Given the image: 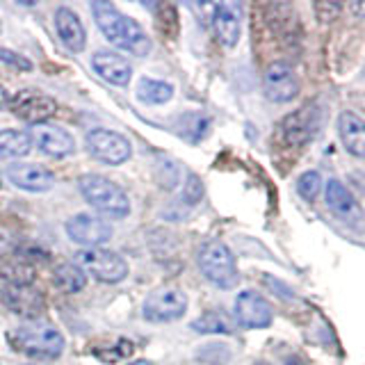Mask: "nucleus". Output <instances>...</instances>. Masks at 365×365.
I'll return each instance as SVG.
<instances>
[{"mask_svg": "<svg viewBox=\"0 0 365 365\" xmlns=\"http://www.w3.org/2000/svg\"><path fill=\"white\" fill-rule=\"evenodd\" d=\"M91 11H94L96 26L101 28L103 34H106V39L110 43L119 46L121 51L140 55V57L148 55V51H151V41H148L144 30L140 28V23L123 16L117 7L106 3V0L91 3Z\"/></svg>", "mask_w": 365, "mask_h": 365, "instance_id": "f257e3e1", "label": "nucleus"}, {"mask_svg": "<svg viewBox=\"0 0 365 365\" xmlns=\"http://www.w3.org/2000/svg\"><path fill=\"white\" fill-rule=\"evenodd\" d=\"M9 342L16 351L30 359H57L64 349L60 331L43 322H30L14 329L9 334Z\"/></svg>", "mask_w": 365, "mask_h": 365, "instance_id": "f03ea898", "label": "nucleus"}, {"mask_svg": "<svg viewBox=\"0 0 365 365\" xmlns=\"http://www.w3.org/2000/svg\"><path fill=\"white\" fill-rule=\"evenodd\" d=\"M80 192H83L85 201L91 208H96L106 217H112V220H123L130 212L128 194L110 178H103L98 174H87L80 178Z\"/></svg>", "mask_w": 365, "mask_h": 365, "instance_id": "7ed1b4c3", "label": "nucleus"}, {"mask_svg": "<svg viewBox=\"0 0 365 365\" xmlns=\"http://www.w3.org/2000/svg\"><path fill=\"white\" fill-rule=\"evenodd\" d=\"M199 267L205 279L224 290L233 288L240 279L235 256L224 242H220V240H210V242H205L199 249Z\"/></svg>", "mask_w": 365, "mask_h": 365, "instance_id": "20e7f679", "label": "nucleus"}, {"mask_svg": "<svg viewBox=\"0 0 365 365\" xmlns=\"http://www.w3.org/2000/svg\"><path fill=\"white\" fill-rule=\"evenodd\" d=\"M78 267L103 283H119L128 274V262L110 249H83L76 254Z\"/></svg>", "mask_w": 365, "mask_h": 365, "instance_id": "39448f33", "label": "nucleus"}, {"mask_svg": "<svg viewBox=\"0 0 365 365\" xmlns=\"http://www.w3.org/2000/svg\"><path fill=\"white\" fill-rule=\"evenodd\" d=\"M187 311V297L178 288L153 290L142 304V315L148 322H174Z\"/></svg>", "mask_w": 365, "mask_h": 365, "instance_id": "423d86ee", "label": "nucleus"}, {"mask_svg": "<svg viewBox=\"0 0 365 365\" xmlns=\"http://www.w3.org/2000/svg\"><path fill=\"white\" fill-rule=\"evenodd\" d=\"M319 125H322V110H319L315 103H308V106L299 108L283 119L281 123L283 140L290 146H304L317 135Z\"/></svg>", "mask_w": 365, "mask_h": 365, "instance_id": "0eeeda50", "label": "nucleus"}, {"mask_svg": "<svg viewBox=\"0 0 365 365\" xmlns=\"http://www.w3.org/2000/svg\"><path fill=\"white\" fill-rule=\"evenodd\" d=\"M87 148L96 160L106 165H123L130 158V142L125 140L121 133L106 130V128H94L87 135Z\"/></svg>", "mask_w": 365, "mask_h": 365, "instance_id": "6e6552de", "label": "nucleus"}, {"mask_svg": "<svg viewBox=\"0 0 365 365\" xmlns=\"http://www.w3.org/2000/svg\"><path fill=\"white\" fill-rule=\"evenodd\" d=\"M9 110L28 123H43L57 112V103L37 89H21L9 98Z\"/></svg>", "mask_w": 365, "mask_h": 365, "instance_id": "1a4fd4ad", "label": "nucleus"}, {"mask_svg": "<svg viewBox=\"0 0 365 365\" xmlns=\"http://www.w3.org/2000/svg\"><path fill=\"white\" fill-rule=\"evenodd\" d=\"M66 233L76 245H83L85 249H96L112 237V226L103 217L83 212L66 222Z\"/></svg>", "mask_w": 365, "mask_h": 365, "instance_id": "9d476101", "label": "nucleus"}, {"mask_svg": "<svg viewBox=\"0 0 365 365\" xmlns=\"http://www.w3.org/2000/svg\"><path fill=\"white\" fill-rule=\"evenodd\" d=\"M265 96L274 103H290L299 94V80L288 62H272L262 76Z\"/></svg>", "mask_w": 365, "mask_h": 365, "instance_id": "9b49d317", "label": "nucleus"}, {"mask_svg": "<svg viewBox=\"0 0 365 365\" xmlns=\"http://www.w3.org/2000/svg\"><path fill=\"white\" fill-rule=\"evenodd\" d=\"M233 313L237 324L245 329H265L272 324V306L267 304L265 297L251 290L237 294Z\"/></svg>", "mask_w": 365, "mask_h": 365, "instance_id": "f8f14e48", "label": "nucleus"}, {"mask_svg": "<svg viewBox=\"0 0 365 365\" xmlns=\"http://www.w3.org/2000/svg\"><path fill=\"white\" fill-rule=\"evenodd\" d=\"M3 302L11 313L28 319H37L46 311L43 294L32 285H7L3 292Z\"/></svg>", "mask_w": 365, "mask_h": 365, "instance_id": "ddd939ff", "label": "nucleus"}, {"mask_svg": "<svg viewBox=\"0 0 365 365\" xmlns=\"http://www.w3.org/2000/svg\"><path fill=\"white\" fill-rule=\"evenodd\" d=\"M324 197H327L329 210L334 212L336 217H340L342 222H347V224H359V222L363 220L361 203H359L356 197H354V194L345 187V182H340L338 178H331V180L327 182Z\"/></svg>", "mask_w": 365, "mask_h": 365, "instance_id": "4468645a", "label": "nucleus"}, {"mask_svg": "<svg viewBox=\"0 0 365 365\" xmlns=\"http://www.w3.org/2000/svg\"><path fill=\"white\" fill-rule=\"evenodd\" d=\"M91 66H94V71H96L103 80H108L110 85L125 87V85L130 83L133 66H130V62L125 60L123 55H119V53L98 51L94 57H91Z\"/></svg>", "mask_w": 365, "mask_h": 365, "instance_id": "2eb2a0df", "label": "nucleus"}, {"mask_svg": "<svg viewBox=\"0 0 365 365\" xmlns=\"http://www.w3.org/2000/svg\"><path fill=\"white\" fill-rule=\"evenodd\" d=\"M34 142H37L41 153L51 158L71 155L76 148L71 133H66L60 125H51V123H39L37 128H34Z\"/></svg>", "mask_w": 365, "mask_h": 365, "instance_id": "dca6fc26", "label": "nucleus"}, {"mask_svg": "<svg viewBox=\"0 0 365 365\" xmlns=\"http://www.w3.org/2000/svg\"><path fill=\"white\" fill-rule=\"evenodd\" d=\"M7 178L14 182L16 187L26 192H46V190H51L55 182V176L46 167L28 165V163L7 167Z\"/></svg>", "mask_w": 365, "mask_h": 365, "instance_id": "f3484780", "label": "nucleus"}, {"mask_svg": "<svg viewBox=\"0 0 365 365\" xmlns=\"http://www.w3.org/2000/svg\"><path fill=\"white\" fill-rule=\"evenodd\" d=\"M55 28H57V34H60V39L66 43L68 51H73V53L85 51V46H87V30L83 26V21L78 19L76 11H71L68 7L57 9Z\"/></svg>", "mask_w": 365, "mask_h": 365, "instance_id": "a211bd4d", "label": "nucleus"}, {"mask_svg": "<svg viewBox=\"0 0 365 365\" xmlns=\"http://www.w3.org/2000/svg\"><path fill=\"white\" fill-rule=\"evenodd\" d=\"M338 135L345 151L354 158H365V121L354 112H342L338 117Z\"/></svg>", "mask_w": 365, "mask_h": 365, "instance_id": "6ab92c4d", "label": "nucleus"}, {"mask_svg": "<svg viewBox=\"0 0 365 365\" xmlns=\"http://www.w3.org/2000/svg\"><path fill=\"white\" fill-rule=\"evenodd\" d=\"M212 26H215V32H217V37H220V41L224 46H228V48H233V46L240 41V28H242V23H240V7L231 5V3L215 5Z\"/></svg>", "mask_w": 365, "mask_h": 365, "instance_id": "aec40b11", "label": "nucleus"}, {"mask_svg": "<svg viewBox=\"0 0 365 365\" xmlns=\"http://www.w3.org/2000/svg\"><path fill=\"white\" fill-rule=\"evenodd\" d=\"M32 148L30 133L23 130H0V160H14L28 155Z\"/></svg>", "mask_w": 365, "mask_h": 365, "instance_id": "412c9836", "label": "nucleus"}, {"mask_svg": "<svg viewBox=\"0 0 365 365\" xmlns=\"http://www.w3.org/2000/svg\"><path fill=\"white\" fill-rule=\"evenodd\" d=\"M174 96V87L163 80H151V78H140L137 83V98L151 106H163V103L171 101Z\"/></svg>", "mask_w": 365, "mask_h": 365, "instance_id": "4be33fe9", "label": "nucleus"}, {"mask_svg": "<svg viewBox=\"0 0 365 365\" xmlns=\"http://www.w3.org/2000/svg\"><path fill=\"white\" fill-rule=\"evenodd\" d=\"M53 281L57 288L64 292H80L87 285L85 272L78 265H73V262H62V265H57L53 272Z\"/></svg>", "mask_w": 365, "mask_h": 365, "instance_id": "5701e85b", "label": "nucleus"}, {"mask_svg": "<svg viewBox=\"0 0 365 365\" xmlns=\"http://www.w3.org/2000/svg\"><path fill=\"white\" fill-rule=\"evenodd\" d=\"M192 329L199 331V334H233L231 319L222 313H217V311H208V313H203L199 319H194Z\"/></svg>", "mask_w": 365, "mask_h": 365, "instance_id": "b1692460", "label": "nucleus"}, {"mask_svg": "<svg viewBox=\"0 0 365 365\" xmlns=\"http://www.w3.org/2000/svg\"><path fill=\"white\" fill-rule=\"evenodd\" d=\"M322 176L317 174V171H304V174L297 178V192H299V197L306 199V201H315L319 190H322Z\"/></svg>", "mask_w": 365, "mask_h": 365, "instance_id": "393cba45", "label": "nucleus"}, {"mask_svg": "<svg viewBox=\"0 0 365 365\" xmlns=\"http://www.w3.org/2000/svg\"><path fill=\"white\" fill-rule=\"evenodd\" d=\"M133 342L130 340H121V342H117L114 347H106V349H96L94 354H96V359H101V361H108V363H119L121 359H128L130 354H133Z\"/></svg>", "mask_w": 365, "mask_h": 365, "instance_id": "a878e982", "label": "nucleus"}, {"mask_svg": "<svg viewBox=\"0 0 365 365\" xmlns=\"http://www.w3.org/2000/svg\"><path fill=\"white\" fill-rule=\"evenodd\" d=\"M0 62H5L9 66L19 68V71H30V68H32L30 60H26L23 55H19L14 51H7V48H0Z\"/></svg>", "mask_w": 365, "mask_h": 365, "instance_id": "bb28decb", "label": "nucleus"}, {"mask_svg": "<svg viewBox=\"0 0 365 365\" xmlns=\"http://www.w3.org/2000/svg\"><path fill=\"white\" fill-rule=\"evenodd\" d=\"M201 194H203L201 180L192 174V176L187 178V185H185V201H187V203H197V201L201 199Z\"/></svg>", "mask_w": 365, "mask_h": 365, "instance_id": "cd10ccee", "label": "nucleus"}, {"mask_svg": "<svg viewBox=\"0 0 365 365\" xmlns=\"http://www.w3.org/2000/svg\"><path fill=\"white\" fill-rule=\"evenodd\" d=\"M315 9L317 11H322V14H319V19H322V21H331V19H334L336 14H338V11L342 9V5H327V3H319V5H315Z\"/></svg>", "mask_w": 365, "mask_h": 365, "instance_id": "c85d7f7f", "label": "nucleus"}, {"mask_svg": "<svg viewBox=\"0 0 365 365\" xmlns=\"http://www.w3.org/2000/svg\"><path fill=\"white\" fill-rule=\"evenodd\" d=\"M349 9L354 11V14H359V16H365V3H351Z\"/></svg>", "mask_w": 365, "mask_h": 365, "instance_id": "c756f323", "label": "nucleus"}, {"mask_svg": "<svg viewBox=\"0 0 365 365\" xmlns=\"http://www.w3.org/2000/svg\"><path fill=\"white\" fill-rule=\"evenodd\" d=\"M5 101H9V96H7V91H5V87L0 85V106H3Z\"/></svg>", "mask_w": 365, "mask_h": 365, "instance_id": "7c9ffc66", "label": "nucleus"}, {"mask_svg": "<svg viewBox=\"0 0 365 365\" xmlns=\"http://www.w3.org/2000/svg\"><path fill=\"white\" fill-rule=\"evenodd\" d=\"M356 180H361V182H359V187L365 192V176H356Z\"/></svg>", "mask_w": 365, "mask_h": 365, "instance_id": "2f4dec72", "label": "nucleus"}, {"mask_svg": "<svg viewBox=\"0 0 365 365\" xmlns=\"http://www.w3.org/2000/svg\"><path fill=\"white\" fill-rule=\"evenodd\" d=\"M130 365H153L151 361H135V363H130Z\"/></svg>", "mask_w": 365, "mask_h": 365, "instance_id": "473e14b6", "label": "nucleus"}, {"mask_svg": "<svg viewBox=\"0 0 365 365\" xmlns=\"http://www.w3.org/2000/svg\"><path fill=\"white\" fill-rule=\"evenodd\" d=\"M3 245H5V240H3V235H0V249H3Z\"/></svg>", "mask_w": 365, "mask_h": 365, "instance_id": "72a5a7b5", "label": "nucleus"}]
</instances>
